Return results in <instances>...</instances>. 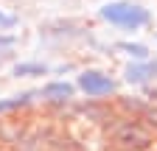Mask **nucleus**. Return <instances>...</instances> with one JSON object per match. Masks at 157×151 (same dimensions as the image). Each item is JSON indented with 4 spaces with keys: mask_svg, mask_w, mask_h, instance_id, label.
<instances>
[{
    "mask_svg": "<svg viewBox=\"0 0 157 151\" xmlns=\"http://www.w3.org/2000/svg\"><path fill=\"white\" fill-rule=\"evenodd\" d=\"M101 134L109 148H124V151H149L157 145L151 129L140 118H129V115H115L104 123Z\"/></svg>",
    "mask_w": 157,
    "mask_h": 151,
    "instance_id": "obj_1",
    "label": "nucleus"
},
{
    "mask_svg": "<svg viewBox=\"0 0 157 151\" xmlns=\"http://www.w3.org/2000/svg\"><path fill=\"white\" fill-rule=\"evenodd\" d=\"M98 20L107 23L109 28L135 34V31L149 28L154 23V17L143 3H135V0H109V3L98 6Z\"/></svg>",
    "mask_w": 157,
    "mask_h": 151,
    "instance_id": "obj_2",
    "label": "nucleus"
},
{
    "mask_svg": "<svg viewBox=\"0 0 157 151\" xmlns=\"http://www.w3.org/2000/svg\"><path fill=\"white\" fill-rule=\"evenodd\" d=\"M73 84H76V92L84 101H107V104H112V98L121 92V81L109 70H101V67L78 70Z\"/></svg>",
    "mask_w": 157,
    "mask_h": 151,
    "instance_id": "obj_3",
    "label": "nucleus"
},
{
    "mask_svg": "<svg viewBox=\"0 0 157 151\" xmlns=\"http://www.w3.org/2000/svg\"><path fill=\"white\" fill-rule=\"evenodd\" d=\"M36 98L45 109H51L53 115H67L73 109V104L78 101V92H76V84L70 79H48L42 87L36 90Z\"/></svg>",
    "mask_w": 157,
    "mask_h": 151,
    "instance_id": "obj_4",
    "label": "nucleus"
},
{
    "mask_svg": "<svg viewBox=\"0 0 157 151\" xmlns=\"http://www.w3.org/2000/svg\"><path fill=\"white\" fill-rule=\"evenodd\" d=\"M112 115H115L112 104H107V101H84V98H78V101L73 104V109L67 112L65 118L78 120V123H84V126H101V129H104V123H107Z\"/></svg>",
    "mask_w": 157,
    "mask_h": 151,
    "instance_id": "obj_5",
    "label": "nucleus"
},
{
    "mask_svg": "<svg viewBox=\"0 0 157 151\" xmlns=\"http://www.w3.org/2000/svg\"><path fill=\"white\" fill-rule=\"evenodd\" d=\"M39 39H48V42H78V39H93V36H90V28H84L76 20H53V23L39 25Z\"/></svg>",
    "mask_w": 157,
    "mask_h": 151,
    "instance_id": "obj_6",
    "label": "nucleus"
},
{
    "mask_svg": "<svg viewBox=\"0 0 157 151\" xmlns=\"http://www.w3.org/2000/svg\"><path fill=\"white\" fill-rule=\"evenodd\" d=\"M121 81L135 90L157 87V56H151L146 62H126L121 70Z\"/></svg>",
    "mask_w": 157,
    "mask_h": 151,
    "instance_id": "obj_7",
    "label": "nucleus"
},
{
    "mask_svg": "<svg viewBox=\"0 0 157 151\" xmlns=\"http://www.w3.org/2000/svg\"><path fill=\"white\" fill-rule=\"evenodd\" d=\"M36 104H39L36 90H23V92H14V95H6V98H0V120L14 118L20 112H28Z\"/></svg>",
    "mask_w": 157,
    "mask_h": 151,
    "instance_id": "obj_8",
    "label": "nucleus"
},
{
    "mask_svg": "<svg viewBox=\"0 0 157 151\" xmlns=\"http://www.w3.org/2000/svg\"><path fill=\"white\" fill-rule=\"evenodd\" d=\"M11 79H42V76L53 73V64L48 62H39V59H20L11 64Z\"/></svg>",
    "mask_w": 157,
    "mask_h": 151,
    "instance_id": "obj_9",
    "label": "nucleus"
},
{
    "mask_svg": "<svg viewBox=\"0 0 157 151\" xmlns=\"http://www.w3.org/2000/svg\"><path fill=\"white\" fill-rule=\"evenodd\" d=\"M112 50L124 53L126 62H146V59H151V48L146 42H137V39H118L112 45Z\"/></svg>",
    "mask_w": 157,
    "mask_h": 151,
    "instance_id": "obj_10",
    "label": "nucleus"
},
{
    "mask_svg": "<svg viewBox=\"0 0 157 151\" xmlns=\"http://www.w3.org/2000/svg\"><path fill=\"white\" fill-rule=\"evenodd\" d=\"M17 42H20L17 34H0V59H9L17 48Z\"/></svg>",
    "mask_w": 157,
    "mask_h": 151,
    "instance_id": "obj_11",
    "label": "nucleus"
},
{
    "mask_svg": "<svg viewBox=\"0 0 157 151\" xmlns=\"http://www.w3.org/2000/svg\"><path fill=\"white\" fill-rule=\"evenodd\" d=\"M17 25H20V17L6 11V9H0V34H11Z\"/></svg>",
    "mask_w": 157,
    "mask_h": 151,
    "instance_id": "obj_12",
    "label": "nucleus"
},
{
    "mask_svg": "<svg viewBox=\"0 0 157 151\" xmlns=\"http://www.w3.org/2000/svg\"><path fill=\"white\" fill-rule=\"evenodd\" d=\"M143 98H149L151 104H157V87H149V90H143Z\"/></svg>",
    "mask_w": 157,
    "mask_h": 151,
    "instance_id": "obj_13",
    "label": "nucleus"
},
{
    "mask_svg": "<svg viewBox=\"0 0 157 151\" xmlns=\"http://www.w3.org/2000/svg\"><path fill=\"white\" fill-rule=\"evenodd\" d=\"M104 151H124V148H109V145H107V148H104Z\"/></svg>",
    "mask_w": 157,
    "mask_h": 151,
    "instance_id": "obj_14",
    "label": "nucleus"
},
{
    "mask_svg": "<svg viewBox=\"0 0 157 151\" xmlns=\"http://www.w3.org/2000/svg\"><path fill=\"white\" fill-rule=\"evenodd\" d=\"M0 151H11V148H3V145H0Z\"/></svg>",
    "mask_w": 157,
    "mask_h": 151,
    "instance_id": "obj_15",
    "label": "nucleus"
},
{
    "mask_svg": "<svg viewBox=\"0 0 157 151\" xmlns=\"http://www.w3.org/2000/svg\"><path fill=\"white\" fill-rule=\"evenodd\" d=\"M149 151H157V145H154V148H149Z\"/></svg>",
    "mask_w": 157,
    "mask_h": 151,
    "instance_id": "obj_16",
    "label": "nucleus"
},
{
    "mask_svg": "<svg viewBox=\"0 0 157 151\" xmlns=\"http://www.w3.org/2000/svg\"><path fill=\"white\" fill-rule=\"evenodd\" d=\"M154 39H157V34H154Z\"/></svg>",
    "mask_w": 157,
    "mask_h": 151,
    "instance_id": "obj_17",
    "label": "nucleus"
}]
</instances>
